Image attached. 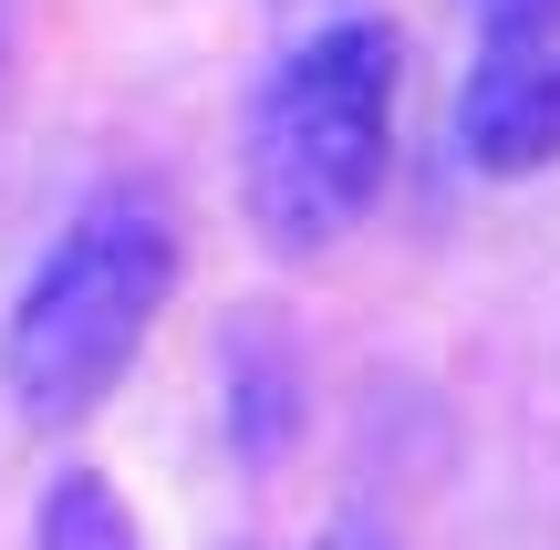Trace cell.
Instances as JSON below:
<instances>
[{"label":"cell","instance_id":"obj_1","mask_svg":"<svg viewBox=\"0 0 560 550\" xmlns=\"http://www.w3.org/2000/svg\"><path fill=\"white\" fill-rule=\"evenodd\" d=\"M395 94H405V32L374 11L322 21L270 62L240 136V198L280 260H322L363 229L384 166H395Z\"/></svg>","mask_w":560,"mask_h":550},{"label":"cell","instance_id":"obj_2","mask_svg":"<svg viewBox=\"0 0 560 550\" xmlns=\"http://www.w3.org/2000/svg\"><path fill=\"white\" fill-rule=\"evenodd\" d=\"M166 291H177V208L145 177H104L73 219L52 229V249L32 260L0 332V385L32 426H73L125 385V364L145 353Z\"/></svg>","mask_w":560,"mask_h":550},{"label":"cell","instance_id":"obj_3","mask_svg":"<svg viewBox=\"0 0 560 550\" xmlns=\"http://www.w3.org/2000/svg\"><path fill=\"white\" fill-rule=\"evenodd\" d=\"M457 156L478 177L560 166V0H520L478 21V52L457 83Z\"/></svg>","mask_w":560,"mask_h":550},{"label":"cell","instance_id":"obj_4","mask_svg":"<svg viewBox=\"0 0 560 550\" xmlns=\"http://www.w3.org/2000/svg\"><path fill=\"white\" fill-rule=\"evenodd\" d=\"M32 550H145V540H136V510L115 499V478H94V468H62L52 489H42Z\"/></svg>","mask_w":560,"mask_h":550},{"label":"cell","instance_id":"obj_5","mask_svg":"<svg viewBox=\"0 0 560 550\" xmlns=\"http://www.w3.org/2000/svg\"><path fill=\"white\" fill-rule=\"evenodd\" d=\"M312 550H395V530H384V519H363V510H353V519H332V530H322Z\"/></svg>","mask_w":560,"mask_h":550},{"label":"cell","instance_id":"obj_6","mask_svg":"<svg viewBox=\"0 0 560 550\" xmlns=\"http://www.w3.org/2000/svg\"><path fill=\"white\" fill-rule=\"evenodd\" d=\"M467 11H478V21H488V11H520V0H467Z\"/></svg>","mask_w":560,"mask_h":550}]
</instances>
